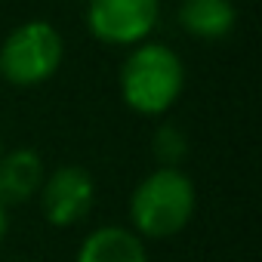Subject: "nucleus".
I'll return each mask as SVG.
<instances>
[{
  "label": "nucleus",
  "instance_id": "nucleus-1",
  "mask_svg": "<svg viewBox=\"0 0 262 262\" xmlns=\"http://www.w3.org/2000/svg\"><path fill=\"white\" fill-rule=\"evenodd\" d=\"M194 207L198 191L191 176L179 167H158L129 194V231L151 241L173 237L188 228Z\"/></svg>",
  "mask_w": 262,
  "mask_h": 262
},
{
  "label": "nucleus",
  "instance_id": "nucleus-2",
  "mask_svg": "<svg viewBox=\"0 0 262 262\" xmlns=\"http://www.w3.org/2000/svg\"><path fill=\"white\" fill-rule=\"evenodd\" d=\"M185 86L182 59L164 43H139L120 65V96L129 111L158 117L176 105Z\"/></svg>",
  "mask_w": 262,
  "mask_h": 262
},
{
  "label": "nucleus",
  "instance_id": "nucleus-3",
  "mask_svg": "<svg viewBox=\"0 0 262 262\" xmlns=\"http://www.w3.org/2000/svg\"><path fill=\"white\" fill-rule=\"evenodd\" d=\"M62 56V34L50 22H25L0 47V77L13 86H37L59 71Z\"/></svg>",
  "mask_w": 262,
  "mask_h": 262
},
{
  "label": "nucleus",
  "instance_id": "nucleus-4",
  "mask_svg": "<svg viewBox=\"0 0 262 262\" xmlns=\"http://www.w3.org/2000/svg\"><path fill=\"white\" fill-rule=\"evenodd\" d=\"M158 0H90L86 25L96 40L139 47L158 25Z\"/></svg>",
  "mask_w": 262,
  "mask_h": 262
},
{
  "label": "nucleus",
  "instance_id": "nucleus-5",
  "mask_svg": "<svg viewBox=\"0 0 262 262\" xmlns=\"http://www.w3.org/2000/svg\"><path fill=\"white\" fill-rule=\"evenodd\" d=\"M40 213L53 228H71L83 222L96 201V182L90 170L77 164H65L53 170L40 185Z\"/></svg>",
  "mask_w": 262,
  "mask_h": 262
},
{
  "label": "nucleus",
  "instance_id": "nucleus-6",
  "mask_svg": "<svg viewBox=\"0 0 262 262\" xmlns=\"http://www.w3.org/2000/svg\"><path fill=\"white\" fill-rule=\"evenodd\" d=\"M47 179L43 158L34 148H13L0 151V207H22L37 198Z\"/></svg>",
  "mask_w": 262,
  "mask_h": 262
},
{
  "label": "nucleus",
  "instance_id": "nucleus-7",
  "mask_svg": "<svg viewBox=\"0 0 262 262\" xmlns=\"http://www.w3.org/2000/svg\"><path fill=\"white\" fill-rule=\"evenodd\" d=\"M74 262H148V253L136 231L123 225H102L83 237Z\"/></svg>",
  "mask_w": 262,
  "mask_h": 262
},
{
  "label": "nucleus",
  "instance_id": "nucleus-8",
  "mask_svg": "<svg viewBox=\"0 0 262 262\" xmlns=\"http://www.w3.org/2000/svg\"><path fill=\"white\" fill-rule=\"evenodd\" d=\"M237 10L231 0H182L179 25L201 40H222L234 31Z\"/></svg>",
  "mask_w": 262,
  "mask_h": 262
},
{
  "label": "nucleus",
  "instance_id": "nucleus-9",
  "mask_svg": "<svg viewBox=\"0 0 262 262\" xmlns=\"http://www.w3.org/2000/svg\"><path fill=\"white\" fill-rule=\"evenodd\" d=\"M182 151H185V139L179 136V129H173V126L158 129V136H155V155H158L161 167H176V161H179Z\"/></svg>",
  "mask_w": 262,
  "mask_h": 262
},
{
  "label": "nucleus",
  "instance_id": "nucleus-10",
  "mask_svg": "<svg viewBox=\"0 0 262 262\" xmlns=\"http://www.w3.org/2000/svg\"><path fill=\"white\" fill-rule=\"evenodd\" d=\"M7 228H10V210L0 207V241L7 237Z\"/></svg>",
  "mask_w": 262,
  "mask_h": 262
},
{
  "label": "nucleus",
  "instance_id": "nucleus-11",
  "mask_svg": "<svg viewBox=\"0 0 262 262\" xmlns=\"http://www.w3.org/2000/svg\"><path fill=\"white\" fill-rule=\"evenodd\" d=\"M0 151H4V145H0Z\"/></svg>",
  "mask_w": 262,
  "mask_h": 262
}]
</instances>
